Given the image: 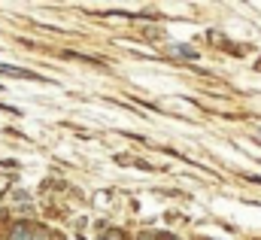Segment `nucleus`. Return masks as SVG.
Returning a JSON list of instances; mask_svg holds the SVG:
<instances>
[{"label": "nucleus", "mask_w": 261, "mask_h": 240, "mask_svg": "<svg viewBox=\"0 0 261 240\" xmlns=\"http://www.w3.org/2000/svg\"><path fill=\"white\" fill-rule=\"evenodd\" d=\"M137 240H155V237H152V234H140Z\"/></svg>", "instance_id": "nucleus-6"}, {"label": "nucleus", "mask_w": 261, "mask_h": 240, "mask_svg": "<svg viewBox=\"0 0 261 240\" xmlns=\"http://www.w3.org/2000/svg\"><path fill=\"white\" fill-rule=\"evenodd\" d=\"M173 52L182 55V58H197V52L192 49V46H173Z\"/></svg>", "instance_id": "nucleus-3"}, {"label": "nucleus", "mask_w": 261, "mask_h": 240, "mask_svg": "<svg viewBox=\"0 0 261 240\" xmlns=\"http://www.w3.org/2000/svg\"><path fill=\"white\" fill-rule=\"evenodd\" d=\"M0 73H3V76H15V79H40L37 73L21 70V67H12V64H0Z\"/></svg>", "instance_id": "nucleus-2"}, {"label": "nucleus", "mask_w": 261, "mask_h": 240, "mask_svg": "<svg viewBox=\"0 0 261 240\" xmlns=\"http://www.w3.org/2000/svg\"><path fill=\"white\" fill-rule=\"evenodd\" d=\"M6 240H34V225L31 222H15L9 228V237Z\"/></svg>", "instance_id": "nucleus-1"}, {"label": "nucleus", "mask_w": 261, "mask_h": 240, "mask_svg": "<svg viewBox=\"0 0 261 240\" xmlns=\"http://www.w3.org/2000/svg\"><path fill=\"white\" fill-rule=\"evenodd\" d=\"M103 240H125V234H122V231H107Z\"/></svg>", "instance_id": "nucleus-4"}, {"label": "nucleus", "mask_w": 261, "mask_h": 240, "mask_svg": "<svg viewBox=\"0 0 261 240\" xmlns=\"http://www.w3.org/2000/svg\"><path fill=\"white\" fill-rule=\"evenodd\" d=\"M167 240H179V237H167Z\"/></svg>", "instance_id": "nucleus-7"}, {"label": "nucleus", "mask_w": 261, "mask_h": 240, "mask_svg": "<svg viewBox=\"0 0 261 240\" xmlns=\"http://www.w3.org/2000/svg\"><path fill=\"white\" fill-rule=\"evenodd\" d=\"M34 240H49V231H34Z\"/></svg>", "instance_id": "nucleus-5"}]
</instances>
